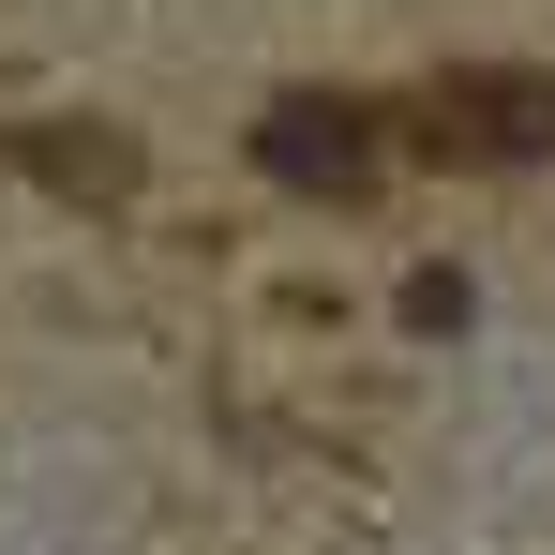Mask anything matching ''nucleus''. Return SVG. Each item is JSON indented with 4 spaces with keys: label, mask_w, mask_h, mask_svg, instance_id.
I'll list each match as a JSON object with an SVG mask.
<instances>
[{
    "label": "nucleus",
    "mask_w": 555,
    "mask_h": 555,
    "mask_svg": "<svg viewBox=\"0 0 555 555\" xmlns=\"http://www.w3.org/2000/svg\"><path fill=\"white\" fill-rule=\"evenodd\" d=\"M241 151H256V181L315 195V210H361L375 181H390V120L346 91H271L256 120H241Z\"/></svg>",
    "instance_id": "1"
},
{
    "label": "nucleus",
    "mask_w": 555,
    "mask_h": 555,
    "mask_svg": "<svg viewBox=\"0 0 555 555\" xmlns=\"http://www.w3.org/2000/svg\"><path fill=\"white\" fill-rule=\"evenodd\" d=\"M0 166H15V181H46V195H135V151H120V135H105V120H15V135H0Z\"/></svg>",
    "instance_id": "3"
},
{
    "label": "nucleus",
    "mask_w": 555,
    "mask_h": 555,
    "mask_svg": "<svg viewBox=\"0 0 555 555\" xmlns=\"http://www.w3.org/2000/svg\"><path fill=\"white\" fill-rule=\"evenodd\" d=\"M436 135H451V151H480V166H526V151H555V76L451 61V91H436Z\"/></svg>",
    "instance_id": "2"
}]
</instances>
